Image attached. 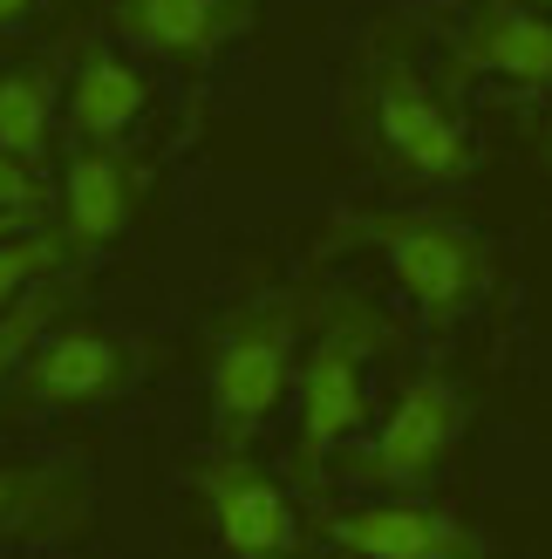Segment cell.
Wrapping results in <instances>:
<instances>
[{
	"mask_svg": "<svg viewBox=\"0 0 552 559\" xmlns=\"http://www.w3.org/2000/svg\"><path fill=\"white\" fill-rule=\"evenodd\" d=\"M389 348V321L362 300H335L327 321L308 348H300V443H293V478L300 491H314L327 478L335 451L369 424V361Z\"/></svg>",
	"mask_w": 552,
	"mask_h": 559,
	"instance_id": "cell-1",
	"label": "cell"
},
{
	"mask_svg": "<svg viewBox=\"0 0 552 559\" xmlns=\"http://www.w3.org/2000/svg\"><path fill=\"white\" fill-rule=\"evenodd\" d=\"M314 314V294H260L218 334L212 355V437L239 451L245 437L273 424L300 376V328Z\"/></svg>",
	"mask_w": 552,
	"mask_h": 559,
	"instance_id": "cell-2",
	"label": "cell"
},
{
	"mask_svg": "<svg viewBox=\"0 0 552 559\" xmlns=\"http://www.w3.org/2000/svg\"><path fill=\"white\" fill-rule=\"evenodd\" d=\"M375 239L382 266L396 273V287L423 307L436 328H451L464 307H478L491 287V246L444 212H382L362 226Z\"/></svg>",
	"mask_w": 552,
	"mask_h": 559,
	"instance_id": "cell-3",
	"label": "cell"
},
{
	"mask_svg": "<svg viewBox=\"0 0 552 559\" xmlns=\"http://www.w3.org/2000/svg\"><path fill=\"white\" fill-rule=\"evenodd\" d=\"M464 430H471V403H464V389L444 369L409 376L396 409L382 416L369 457H362V478L382 485V491H423L436 471L451 464Z\"/></svg>",
	"mask_w": 552,
	"mask_h": 559,
	"instance_id": "cell-4",
	"label": "cell"
},
{
	"mask_svg": "<svg viewBox=\"0 0 552 559\" xmlns=\"http://www.w3.org/2000/svg\"><path fill=\"white\" fill-rule=\"evenodd\" d=\"M191 485H199L212 533L232 559H293L300 546V519L287 506V491L266 478L260 464H245L239 451H218L191 464Z\"/></svg>",
	"mask_w": 552,
	"mask_h": 559,
	"instance_id": "cell-5",
	"label": "cell"
},
{
	"mask_svg": "<svg viewBox=\"0 0 552 559\" xmlns=\"http://www.w3.org/2000/svg\"><path fill=\"white\" fill-rule=\"evenodd\" d=\"M321 539L348 559H484V533L457 512L417 506V498H382V506H327Z\"/></svg>",
	"mask_w": 552,
	"mask_h": 559,
	"instance_id": "cell-6",
	"label": "cell"
},
{
	"mask_svg": "<svg viewBox=\"0 0 552 559\" xmlns=\"http://www.w3.org/2000/svg\"><path fill=\"white\" fill-rule=\"evenodd\" d=\"M375 130H382V144L430 185H457V178H471V164H478L471 130H464L451 109L436 103L430 82L409 75V69L375 75Z\"/></svg>",
	"mask_w": 552,
	"mask_h": 559,
	"instance_id": "cell-7",
	"label": "cell"
},
{
	"mask_svg": "<svg viewBox=\"0 0 552 559\" xmlns=\"http://www.w3.org/2000/svg\"><path fill=\"white\" fill-rule=\"evenodd\" d=\"M457 75H505L545 90L552 82V14L532 0H484V8L464 21V35L451 41Z\"/></svg>",
	"mask_w": 552,
	"mask_h": 559,
	"instance_id": "cell-8",
	"label": "cell"
},
{
	"mask_svg": "<svg viewBox=\"0 0 552 559\" xmlns=\"http://www.w3.org/2000/svg\"><path fill=\"white\" fill-rule=\"evenodd\" d=\"M109 14L130 48H151L164 62H205L245 27L239 0H109Z\"/></svg>",
	"mask_w": 552,
	"mask_h": 559,
	"instance_id": "cell-9",
	"label": "cell"
},
{
	"mask_svg": "<svg viewBox=\"0 0 552 559\" xmlns=\"http://www.w3.org/2000/svg\"><path fill=\"white\" fill-rule=\"evenodd\" d=\"M136 212V178L117 144H89L75 136V157L62 171V233L69 246H109Z\"/></svg>",
	"mask_w": 552,
	"mask_h": 559,
	"instance_id": "cell-10",
	"label": "cell"
},
{
	"mask_svg": "<svg viewBox=\"0 0 552 559\" xmlns=\"http://www.w3.org/2000/svg\"><path fill=\"white\" fill-rule=\"evenodd\" d=\"M130 376V361L123 348L109 342V334L96 328H62V334H48V342H35V355H27V396L35 403H55V409H69V403H103L109 389H123Z\"/></svg>",
	"mask_w": 552,
	"mask_h": 559,
	"instance_id": "cell-11",
	"label": "cell"
},
{
	"mask_svg": "<svg viewBox=\"0 0 552 559\" xmlns=\"http://www.w3.org/2000/svg\"><path fill=\"white\" fill-rule=\"evenodd\" d=\"M62 109H69L75 136H89V144H117V136L151 109V82L136 75L117 48H89L82 69H75V82H69V96H62Z\"/></svg>",
	"mask_w": 552,
	"mask_h": 559,
	"instance_id": "cell-12",
	"label": "cell"
},
{
	"mask_svg": "<svg viewBox=\"0 0 552 559\" xmlns=\"http://www.w3.org/2000/svg\"><path fill=\"white\" fill-rule=\"evenodd\" d=\"M55 109H62L55 69H8L0 75V151L21 164H41L55 136Z\"/></svg>",
	"mask_w": 552,
	"mask_h": 559,
	"instance_id": "cell-13",
	"label": "cell"
},
{
	"mask_svg": "<svg viewBox=\"0 0 552 559\" xmlns=\"http://www.w3.org/2000/svg\"><path fill=\"white\" fill-rule=\"evenodd\" d=\"M75 519V491L55 471L0 464V533H62Z\"/></svg>",
	"mask_w": 552,
	"mask_h": 559,
	"instance_id": "cell-14",
	"label": "cell"
},
{
	"mask_svg": "<svg viewBox=\"0 0 552 559\" xmlns=\"http://www.w3.org/2000/svg\"><path fill=\"white\" fill-rule=\"evenodd\" d=\"M62 233H41V226H27L14 239H0V314L21 300V294H35L41 280H55V266H62Z\"/></svg>",
	"mask_w": 552,
	"mask_h": 559,
	"instance_id": "cell-15",
	"label": "cell"
},
{
	"mask_svg": "<svg viewBox=\"0 0 552 559\" xmlns=\"http://www.w3.org/2000/svg\"><path fill=\"white\" fill-rule=\"evenodd\" d=\"M48 321H55V280H41L35 294H21L8 314H0V382H8L27 355H35V342H41Z\"/></svg>",
	"mask_w": 552,
	"mask_h": 559,
	"instance_id": "cell-16",
	"label": "cell"
},
{
	"mask_svg": "<svg viewBox=\"0 0 552 559\" xmlns=\"http://www.w3.org/2000/svg\"><path fill=\"white\" fill-rule=\"evenodd\" d=\"M0 212H27V218H41L48 212V191L35 178V164H21L0 151Z\"/></svg>",
	"mask_w": 552,
	"mask_h": 559,
	"instance_id": "cell-17",
	"label": "cell"
},
{
	"mask_svg": "<svg viewBox=\"0 0 552 559\" xmlns=\"http://www.w3.org/2000/svg\"><path fill=\"white\" fill-rule=\"evenodd\" d=\"M35 8H41V0H0V27H21Z\"/></svg>",
	"mask_w": 552,
	"mask_h": 559,
	"instance_id": "cell-18",
	"label": "cell"
},
{
	"mask_svg": "<svg viewBox=\"0 0 552 559\" xmlns=\"http://www.w3.org/2000/svg\"><path fill=\"white\" fill-rule=\"evenodd\" d=\"M27 226H35L27 212H0V239H14V233H27Z\"/></svg>",
	"mask_w": 552,
	"mask_h": 559,
	"instance_id": "cell-19",
	"label": "cell"
},
{
	"mask_svg": "<svg viewBox=\"0 0 552 559\" xmlns=\"http://www.w3.org/2000/svg\"><path fill=\"white\" fill-rule=\"evenodd\" d=\"M539 164L552 171V123H545V136H539Z\"/></svg>",
	"mask_w": 552,
	"mask_h": 559,
	"instance_id": "cell-20",
	"label": "cell"
},
{
	"mask_svg": "<svg viewBox=\"0 0 552 559\" xmlns=\"http://www.w3.org/2000/svg\"><path fill=\"white\" fill-rule=\"evenodd\" d=\"M532 8H545V14H552V0H532Z\"/></svg>",
	"mask_w": 552,
	"mask_h": 559,
	"instance_id": "cell-21",
	"label": "cell"
}]
</instances>
